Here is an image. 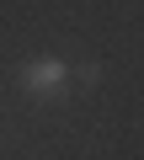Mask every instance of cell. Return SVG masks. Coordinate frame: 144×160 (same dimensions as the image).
I'll use <instances>...</instances> for the list:
<instances>
[{
    "instance_id": "obj_1",
    "label": "cell",
    "mask_w": 144,
    "mask_h": 160,
    "mask_svg": "<svg viewBox=\"0 0 144 160\" xmlns=\"http://www.w3.org/2000/svg\"><path fill=\"white\" fill-rule=\"evenodd\" d=\"M64 86H69V64L64 59H32L22 69V91L27 96H59Z\"/></svg>"
},
{
    "instance_id": "obj_2",
    "label": "cell",
    "mask_w": 144,
    "mask_h": 160,
    "mask_svg": "<svg viewBox=\"0 0 144 160\" xmlns=\"http://www.w3.org/2000/svg\"><path fill=\"white\" fill-rule=\"evenodd\" d=\"M75 75H80V86H96V80H102V69H96V64H80Z\"/></svg>"
}]
</instances>
